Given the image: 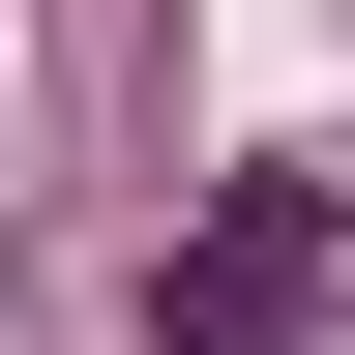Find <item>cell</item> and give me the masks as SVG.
I'll return each instance as SVG.
<instances>
[{"label":"cell","mask_w":355,"mask_h":355,"mask_svg":"<svg viewBox=\"0 0 355 355\" xmlns=\"http://www.w3.org/2000/svg\"><path fill=\"white\" fill-rule=\"evenodd\" d=\"M326 237H355V207H326V148L207 178V237L148 266V355H296V326H326Z\"/></svg>","instance_id":"cell-1"}]
</instances>
